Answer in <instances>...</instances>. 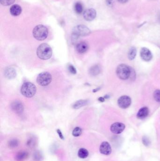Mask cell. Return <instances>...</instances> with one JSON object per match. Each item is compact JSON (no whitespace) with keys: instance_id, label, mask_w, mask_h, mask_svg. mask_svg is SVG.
Masks as SVG:
<instances>
[{"instance_id":"obj_19","label":"cell","mask_w":160,"mask_h":161,"mask_svg":"<svg viewBox=\"0 0 160 161\" xmlns=\"http://www.w3.org/2000/svg\"><path fill=\"white\" fill-rule=\"evenodd\" d=\"M100 72V68L98 65H95L91 67L89 70L90 75L92 76H96L99 75Z\"/></svg>"},{"instance_id":"obj_20","label":"cell","mask_w":160,"mask_h":161,"mask_svg":"<svg viewBox=\"0 0 160 161\" xmlns=\"http://www.w3.org/2000/svg\"><path fill=\"white\" fill-rule=\"evenodd\" d=\"M89 152L84 148H81L78 151V155L81 159H85L88 157Z\"/></svg>"},{"instance_id":"obj_6","label":"cell","mask_w":160,"mask_h":161,"mask_svg":"<svg viewBox=\"0 0 160 161\" xmlns=\"http://www.w3.org/2000/svg\"><path fill=\"white\" fill-rule=\"evenodd\" d=\"M51 81L52 76L49 72L41 73L37 77V83L42 86H46L49 85Z\"/></svg>"},{"instance_id":"obj_2","label":"cell","mask_w":160,"mask_h":161,"mask_svg":"<svg viewBox=\"0 0 160 161\" xmlns=\"http://www.w3.org/2000/svg\"><path fill=\"white\" fill-rule=\"evenodd\" d=\"M48 28L42 24H39L33 28V37L38 41H43L48 37Z\"/></svg>"},{"instance_id":"obj_10","label":"cell","mask_w":160,"mask_h":161,"mask_svg":"<svg viewBox=\"0 0 160 161\" xmlns=\"http://www.w3.org/2000/svg\"><path fill=\"white\" fill-rule=\"evenodd\" d=\"M11 107L12 110L17 114H21L24 110L23 104L19 100H16L11 103Z\"/></svg>"},{"instance_id":"obj_28","label":"cell","mask_w":160,"mask_h":161,"mask_svg":"<svg viewBox=\"0 0 160 161\" xmlns=\"http://www.w3.org/2000/svg\"><path fill=\"white\" fill-rule=\"evenodd\" d=\"M68 70L69 71H70V73L72 74L75 75V74H76V73H77V70H76L75 67L72 65H70L68 66Z\"/></svg>"},{"instance_id":"obj_15","label":"cell","mask_w":160,"mask_h":161,"mask_svg":"<svg viewBox=\"0 0 160 161\" xmlns=\"http://www.w3.org/2000/svg\"><path fill=\"white\" fill-rule=\"evenodd\" d=\"M10 13L13 16H18L20 15L22 12L21 6L18 4H14L10 8Z\"/></svg>"},{"instance_id":"obj_16","label":"cell","mask_w":160,"mask_h":161,"mask_svg":"<svg viewBox=\"0 0 160 161\" xmlns=\"http://www.w3.org/2000/svg\"><path fill=\"white\" fill-rule=\"evenodd\" d=\"M148 114H149L148 108L146 106H144V107H142L141 108L139 109L137 113V117L139 119H142L146 118L148 116Z\"/></svg>"},{"instance_id":"obj_32","label":"cell","mask_w":160,"mask_h":161,"mask_svg":"<svg viewBox=\"0 0 160 161\" xmlns=\"http://www.w3.org/2000/svg\"><path fill=\"white\" fill-rule=\"evenodd\" d=\"M98 100L99 102H103L105 101V98L103 97H100L98 99Z\"/></svg>"},{"instance_id":"obj_25","label":"cell","mask_w":160,"mask_h":161,"mask_svg":"<svg viewBox=\"0 0 160 161\" xmlns=\"http://www.w3.org/2000/svg\"><path fill=\"white\" fill-rule=\"evenodd\" d=\"M19 142L17 139H12L10 140L9 143V146L10 148H15L19 145Z\"/></svg>"},{"instance_id":"obj_11","label":"cell","mask_w":160,"mask_h":161,"mask_svg":"<svg viewBox=\"0 0 160 161\" xmlns=\"http://www.w3.org/2000/svg\"><path fill=\"white\" fill-rule=\"evenodd\" d=\"M100 152L104 155H109L112 152V148L109 143L107 141L103 142L100 146Z\"/></svg>"},{"instance_id":"obj_9","label":"cell","mask_w":160,"mask_h":161,"mask_svg":"<svg viewBox=\"0 0 160 161\" xmlns=\"http://www.w3.org/2000/svg\"><path fill=\"white\" fill-rule=\"evenodd\" d=\"M83 17L87 21H93L96 17V11L93 8L87 9L84 12Z\"/></svg>"},{"instance_id":"obj_30","label":"cell","mask_w":160,"mask_h":161,"mask_svg":"<svg viewBox=\"0 0 160 161\" xmlns=\"http://www.w3.org/2000/svg\"><path fill=\"white\" fill-rule=\"evenodd\" d=\"M113 0H106L107 4L109 6H111L113 4Z\"/></svg>"},{"instance_id":"obj_4","label":"cell","mask_w":160,"mask_h":161,"mask_svg":"<svg viewBox=\"0 0 160 161\" xmlns=\"http://www.w3.org/2000/svg\"><path fill=\"white\" fill-rule=\"evenodd\" d=\"M36 87L30 82H26L21 86V94L27 98H32L35 94Z\"/></svg>"},{"instance_id":"obj_21","label":"cell","mask_w":160,"mask_h":161,"mask_svg":"<svg viewBox=\"0 0 160 161\" xmlns=\"http://www.w3.org/2000/svg\"><path fill=\"white\" fill-rule=\"evenodd\" d=\"M136 54H137V50L135 47H131L129 50L128 54L129 60H134L136 56Z\"/></svg>"},{"instance_id":"obj_31","label":"cell","mask_w":160,"mask_h":161,"mask_svg":"<svg viewBox=\"0 0 160 161\" xmlns=\"http://www.w3.org/2000/svg\"><path fill=\"white\" fill-rule=\"evenodd\" d=\"M117 1L121 4H125V3H127L129 0H117Z\"/></svg>"},{"instance_id":"obj_24","label":"cell","mask_w":160,"mask_h":161,"mask_svg":"<svg viewBox=\"0 0 160 161\" xmlns=\"http://www.w3.org/2000/svg\"><path fill=\"white\" fill-rule=\"evenodd\" d=\"M15 0H0V3L1 5L8 6L14 3Z\"/></svg>"},{"instance_id":"obj_3","label":"cell","mask_w":160,"mask_h":161,"mask_svg":"<svg viewBox=\"0 0 160 161\" xmlns=\"http://www.w3.org/2000/svg\"><path fill=\"white\" fill-rule=\"evenodd\" d=\"M89 29L83 24H80L74 27L72 31V40H77L80 36H85L90 34Z\"/></svg>"},{"instance_id":"obj_1","label":"cell","mask_w":160,"mask_h":161,"mask_svg":"<svg viewBox=\"0 0 160 161\" xmlns=\"http://www.w3.org/2000/svg\"><path fill=\"white\" fill-rule=\"evenodd\" d=\"M37 55L39 58L41 60H48L52 55L51 48L46 43L41 44L37 48Z\"/></svg>"},{"instance_id":"obj_27","label":"cell","mask_w":160,"mask_h":161,"mask_svg":"<svg viewBox=\"0 0 160 161\" xmlns=\"http://www.w3.org/2000/svg\"><path fill=\"white\" fill-rule=\"evenodd\" d=\"M142 142L145 146H148L150 145L151 142L149 139L146 136H144L142 138Z\"/></svg>"},{"instance_id":"obj_5","label":"cell","mask_w":160,"mask_h":161,"mask_svg":"<svg viewBox=\"0 0 160 161\" xmlns=\"http://www.w3.org/2000/svg\"><path fill=\"white\" fill-rule=\"evenodd\" d=\"M131 69L125 64L119 65L116 69V75L118 78L123 80H126L130 77Z\"/></svg>"},{"instance_id":"obj_18","label":"cell","mask_w":160,"mask_h":161,"mask_svg":"<svg viewBox=\"0 0 160 161\" xmlns=\"http://www.w3.org/2000/svg\"><path fill=\"white\" fill-rule=\"evenodd\" d=\"M28 157V153L26 151H21L17 153L15 158L17 161H22L26 160Z\"/></svg>"},{"instance_id":"obj_26","label":"cell","mask_w":160,"mask_h":161,"mask_svg":"<svg viewBox=\"0 0 160 161\" xmlns=\"http://www.w3.org/2000/svg\"><path fill=\"white\" fill-rule=\"evenodd\" d=\"M154 98L155 101L160 102V90H157L154 93Z\"/></svg>"},{"instance_id":"obj_12","label":"cell","mask_w":160,"mask_h":161,"mask_svg":"<svg viewBox=\"0 0 160 161\" xmlns=\"http://www.w3.org/2000/svg\"><path fill=\"white\" fill-rule=\"evenodd\" d=\"M140 55L141 59L147 62L150 61L153 58V55L150 50L146 48H142L141 49Z\"/></svg>"},{"instance_id":"obj_29","label":"cell","mask_w":160,"mask_h":161,"mask_svg":"<svg viewBox=\"0 0 160 161\" xmlns=\"http://www.w3.org/2000/svg\"><path fill=\"white\" fill-rule=\"evenodd\" d=\"M56 132H57V133L59 137L60 138V139H61L62 140H64V137L60 129H57Z\"/></svg>"},{"instance_id":"obj_17","label":"cell","mask_w":160,"mask_h":161,"mask_svg":"<svg viewBox=\"0 0 160 161\" xmlns=\"http://www.w3.org/2000/svg\"><path fill=\"white\" fill-rule=\"evenodd\" d=\"M88 102H89L88 100H86V99H84V100L81 99V100H78L73 105L72 108L75 109L80 108L81 107H83L88 104Z\"/></svg>"},{"instance_id":"obj_7","label":"cell","mask_w":160,"mask_h":161,"mask_svg":"<svg viewBox=\"0 0 160 161\" xmlns=\"http://www.w3.org/2000/svg\"><path fill=\"white\" fill-rule=\"evenodd\" d=\"M132 100L131 98L128 96H122L117 100V104L121 108H127L130 106Z\"/></svg>"},{"instance_id":"obj_13","label":"cell","mask_w":160,"mask_h":161,"mask_svg":"<svg viewBox=\"0 0 160 161\" xmlns=\"http://www.w3.org/2000/svg\"><path fill=\"white\" fill-rule=\"evenodd\" d=\"M4 76L5 77L9 79H12L17 76L16 70L12 66H8L4 71Z\"/></svg>"},{"instance_id":"obj_23","label":"cell","mask_w":160,"mask_h":161,"mask_svg":"<svg viewBox=\"0 0 160 161\" xmlns=\"http://www.w3.org/2000/svg\"><path fill=\"white\" fill-rule=\"evenodd\" d=\"M82 129L80 127H77L74 129L72 131V134L74 137H77L80 136L82 134Z\"/></svg>"},{"instance_id":"obj_14","label":"cell","mask_w":160,"mask_h":161,"mask_svg":"<svg viewBox=\"0 0 160 161\" xmlns=\"http://www.w3.org/2000/svg\"><path fill=\"white\" fill-rule=\"evenodd\" d=\"M89 46L86 42H80L77 44L76 46V50L80 54L86 53L88 50Z\"/></svg>"},{"instance_id":"obj_8","label":"cell","mask_w":160,"mask_h":161,"mask_svg":"<svg viewBox=\"0 0 160 161\" xmlns=\"http://www.w3.org/2000/svg\"><path fill=\"white\" fill-rule=\"evenodd\" d=\"M125 128V126L121 123H115L111 125L110 131L113 133L119 134L122 133Z\"/></svg>"},{"instance_id":"obj_34","label":"cell","mask_w":160,"mask_h":161,"mask_svg":"<svg viewBox=\"0 0 160 161\" xmlns=\"http://www.w3.org/2000/svg\"><path fill=\"white\" fill-rule=\"evenodd\" d=\"M109 95H106L104 97L105 99H109Z\"/></svg>"},{"instance_id":"obj_22","label":"cell","mask_w":160,"mask_h":161,"mask_svg":"<svg viewBox=\"0 0 160 161\" xmlns=\"http://www.w3.org/2000/svg\"><path fill=\"white\" fill-rule=\"evenodd\" d=\"M74 10L77 14H80L82 13V12L83 11V6L80 3L77 2L75 4Z\"/></svg>"},{"instance_id":"obj_33","label":"cell","mask_w":160,"mask_h":161,"mask_svg":"<svg viewBox=\"0 0 160 161\" xmlns=\"http://www.w3.org/2000/svg\"><path fill=\"white\" fill-rule=\"evenodd\" d=\"M100 89V88H99L98 89H96L94 90H93V92H96L98 91Z\"/></svg>"}]
</instances>
